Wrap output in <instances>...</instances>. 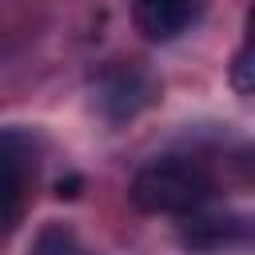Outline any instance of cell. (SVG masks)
Segmentation results:
<instances>
[{
	"mask_svg": "<svg viewBox=\"0 0 255 255\" xmlns=\"http://www.w3.org/2000/svg\"><path fill=\"white\" fill-rule=\"evenodd\" d=\"M211 187H215V179H211L207 163H199L191 155H163L135 171L131 203L147 215H183V211H195L211 195Z\"/></svg>",
	"mask_w": 255,
	"mask_h": 255,
	"instance_id": "6da1fadb",
	"label": "cell"
},
{
	"mask_svg": "<svg viewBox=\"0 0 255 255\" xmlns=\"http://www.w3.org/2000/svg\"><path fill=\"white\" fill-rule=\"evenodd\" d=\"M155 92H159L155 76L147 68H139V64H116L96 84V100H100V108H104L108 120H131V116H139L155 100Z\"/></svg>",
	"mask_w": 255,
	"mask_h": 255,
	"instance_id": "7a4b0ae2",
	"label": "cell"
},
{
	"mask_svg": "<svg viewBox=\"0 0 255 255\" xmlns=\"http://www.w3.org/2000/svg\"><path fill=\"white\" fill-rule=\"evenodd\" d=\"M32 171V143L20 131H0V231L12 227L24 203V183Z\"/></svg>",
	"mask_w": 255,
	"mask_h": 255,
	"instance_id": "3957f363",
	"label": "cell"
},
{
	"mask_svg": "<svg viewBox=\"0 0 255 255\" xmlns=\"http://www.w3.org/2000/svg\"><path fill=\"white\" fill-rule=\"evenodd\" d=\"M199 12V0H135V24L147 40L179 36Z\"/></svg>",
	"mask_w": 255,
	"mask_h": 255,
	"instance_id": "277c9868",
	"label": "cell"
},
{
	"mask_svg": "<svg viewBox=\"0 0 255 255\" xmlns=\"http://www.w3.org/2000/svg\"><path fill=\"white\" fill-rule=\"evenodd\" d=\"M247 239V219H223V215H195L183 227V243L191 247H223Z\"/></svg>",
	"mask_w": 255,
	"mask_h": 255,
	"instance_id": "5b68a950",
	"label": "cell"
},
{
	"mask_svg": "<svg viewBox=\"0 0 255 255\" xmlns=\"http://www.w3.org/2000/svg\"><path fill=\"white\" fill-rule=\"evenodd\" d=\"M32 255H92V251L84 247V239L68 223H48L36 235V251Z\"/></svg>",
	"mask_w": 255,
	"mask_h": 255,
	"instance_id": "8992f818",
	"label": "cell"
},
{
	"mask_svg": "<svg viewBox=\"0 0 255 255\" xmlns=\"http://www.w3.org/2000/svg\"><path fill=\"white\" fill-rule=\"evenodd\" d=\"M251 72H255V64H251V40H247V44L235 52V64H231V84H235L239 96H247V92L255 88V76H251Z\"/></svg>",
	"mask_w": 255,
	"mask_h": 255,
	"instance_id": "52a82bcc",
	"label": "cell"
},
{
	"mask_svg": "<svg viewBox=\"0 0 255 255\" xmlns=\"http://www.w3.org/2000/svg\"><path fill=\"white\" fill-rule=\"evenodd\" d=\"M76 187H80V179H68V183H64V179H60V183H56V195H60V199H64V195H68V199H72V195H80V191H76Z\"/></svg>",
	"mask_w": 255,
	"mask_h": 255,
	"instance_id": "ba28073f",
	"label": "cell"
}]
</instances>
